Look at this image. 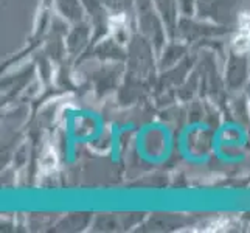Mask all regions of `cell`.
Returning <instances> with one entry per match:
<instances>
[{
    "label": "cell",
    "mask_w": 250,
    "mask_h": 233,
    "mask_svg": "<svg viewBox=\"0 0 250 233\" xmlns=\"http://www.w3.org/2000/svg\"><path fill=\"white\" fill-rule=\"evenodd\" d=\"M233 45L238 51H247L250 50V13L243 14L239 21V31L235 38Z\"/></svg>",
    "instance_id": "obj_1"
}]
</instances>
